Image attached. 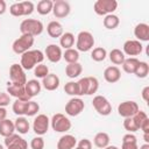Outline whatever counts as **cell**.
<instances>
[{"label": "cell", "mask_w": 149, "mask_h": 149, "mask_svg": "<svg viewBox=\"0 0 149 149\" xmlns=\"http://www.w3.org/2000/svg\"><path fill=\"white\" fill-rule=\"evenodd\" d=\"M44 59V55L41 50H28L27 52L21 55V62L20 65L23 70H31L37 64H41Z\"/></svg>", "instance_id": "cell-1"}, {"label": "cell", "mask_w": 149, "mask_h": 149, "mask_svg": "<svg viewBox=\"0 0 149 149\" xmlns=\"http://www.w3.org/2000/svg\"><path fill=\"white\" fill-rule=\"evenodd\" d=\"M43 23L40 20L35 19H26L20 24V31L22 35H29V36H37L42 34L43 31Z\"/></svg>", "instance_id": "cell-2"}, {"label": "cell", "mask_w": 149, "mask_h": 149, "mask_svg": "<svg viewBox=\"0 0 149 149\" xmlns=\"http://www.w3.org/2000/svg\"><path fill=\"white\" fill-rule=\"evenodd\" d=\"M78 92L80 95H92L99 88V81L95 77H84L77 81Z\"/></svg>", "instance_id": "cell-3"}, {"label": "cell", "mask_w": 149, "mask_h": 149, "mask_svg": "<svg viewBox=\"0 0 149 149\" xmlns=\"http://www.w3.org/2000/svg\"><path fill=\"white\" fill-rule=\"evenodd\" d=\"M118 8L116 0H97L93 5V9L98 15H108L113 14V12Z\"/></svg>", "instance_id": "cell-4"}, {"label": "cell", "mask_w": 149, "mask_h": 149, "mask_svg": "<svg viewBox=\"0 0 149 149\" xmlns=\"http://www.w3.org/2000/svg\"><path fill=\"white\" fill-rule=\"evenodd\" d=\"M50 123H51V128L57 133H65L71 128V121L62 113L54 114L50 120Z\"/></svg>", "instance_id": "cell-5"}, {"label": "cell", "mask_w": 149, "mask_h": 149, "mask_svg": "<svg viewBox=\"0 0 149 149\" xmlns=\"http://www.w3.org/2000/svg\"><path fill=\"white\" fill-rule=\"evenodd\" d=\"M34 44V37L29 36V35H21L19 38H16L13 42L12 49L15 54L17 55H22L24 52H27L28 50H30V48Z\"/></svg>", "instance_id": "cell-6"}, {"label": "cell", "mask_w": 149, "mask_h": 149, "mask_svg": "<svg viewBox=\"0 0 149 149\" xmlns=\"http://www.w3.org/2000/svg\"><path fill=\"white\" fill-rule=\"evenodd\" d=\"M94 45V37L90 31H80L77 36V42H76V47H77V51H83L86 52L88 50H91Z\"/></svg>", "instance_id": "cell-7"}, {"label": "cell", "mask_w": 149, "mask_h": 149, "mask_svg": "<svg viewBox=\"0 0 149 149\" xmlns=\"http://www.w3.org/2000/svg\"><path fill=\"white\" fill-rule=\"evenodd\" d=\"M92 105L100 115L106 116V115H109L112 112V105L107 100V98H105L104 95H95L92 100Z\"/></svg>", "instance_id": "cell-8"}, {"label": "cell", "mask_w": 149, "mask_h": 149, "mask_svg": "<svg viewBox=\"0 0 149 149\" xmlns=\"http://www.w3.org/2000/svg\"><path fill=\"white\" fill-rule=\"evenodd\" d=\"M9 78H10V83L14 84H20V85H26L27 83V77L24 73V70L22 69V66L20 64H12L9 68Z\"/></svg>", "instance_id": "cell-9"}, {"label": "cell", "mask_w": 149, "mask_h": 149, "mask_svg": "<svg viewBox=\"0 0 149 149\" xmlns=\"http://www.w3.org/2000/svg\"><path fill=\"white\" fill-rule=\"evenodd\" d=\"M85 104L80 98H71L65 105V113L69 116H77L84 111Z\"/></svg>", "instance_id": "cell-10"}, {"label": "cell", "mask_w": 149, "mask_h": 149, "mask_svg": "<svg viewBox=\"0 0 149 149\" xmlns=\"http://www.w3.org/2000/svg\"><path fill=\"white\" fill-rule=\"evenodd\" d=\"M49 123L50 120L45 114H38L33 122V130L38 135L42 136L44 134H47L48 129H49Z\"/></svg>", "instance_id": "cell-11"}, {"label": "cell", "mask_w": 149, "mask_h": 149, "mask_svg": "<svg viewBox=\"0 0 149 149\" xmlns=\"http://www.w3.org/2000/svg\"><path fill=\"white\" fill-rule=\"evenodd\" d=\"M7 93H9L10 97L16 98V100H22V101H29L30 98L28 97V94L26 93V88L24 85H20V84H14V83H9L7 85Z\"/></svg>", "instance_id": "cell-12"}, {"label": "cell", "mask_w": 149, "mask_h": 149, "mask_svg": "<svg viewBox=\"0 0 149 149\" xmlns=\"http://www.w3.org/2000/svg\"><path fill=\"white\" fill-rule=\"evenodd\" d=\"M139 109H140L139 105L133 100L123 101L118 106V113L122 118H132L133 115H135L137 113Z\"/></svg>", "instance_id": "cell-13"}, {"label": "cell", "mask_w": 149, "mask_h": 149, "mask_svg": "<svg viewBox=\"0 0 149 149\" xmlns=\"http://www.w3.org/2000/svg\"><path fill=\"white\" fill-rule=\"evenodd\" d=\"M5 146L7 149H27V141L17 134H13L8 137H5Z\"/></svg>", "instance_id": "cell-14"}, {"label": "cell", "mask_w": 149, "mask_h": 149, "mask_svg": "<svg viewBox=\"0 0 149 149\" xmlns=\"http://www.w3.org/2000/svg\"><path fill=\"white\" fill-rule=\"evenodd\" d=\"M70 3L65 0H57L54 2V6H52V13L55 15V17L57 19H63V17H66L69 14H70Z\"/></svg>", "instance_id": "cell-15"}, {"label": "cell", "mask_w": 149, "mask_h": 149, "mask_svg": "<svg viewBox=\"0 0 149 149\" xmlns=\"http://www.w3.org/2000/svg\"><path fill=\"white\" fill-rule=\"evenodd\" d=\"M143 45L137 40H128L123 43V54L128 56H137L142 52Z\"/></svg>", "instance_id": "cell-16"}, {"label": "cell", "mask_w": 149, "mask_h": 149, "mask_svg": "<svg viewBox=\"0 0 149 149\" xmlns=\"http://www.w3.org/2000/svg\"><path fill=\"white\" fill-rule=\"evenodd\" d=\"M47 58L51 62V63H57L61 61V58L63 57V52H62V49L61 47H58L57 44H49L47 48H45V51H44Z\"/></svg>", "instance_id": "cell-17"}, {"label": "cell", "mask_w": 149, "mask_h": 149, "mask_svg": "<svg viewBox=\"0 0 149 149\" xmlns=\"http://www.w3.org/2000/svg\"><path fill=\"white\" fill-rule=\"evenodd\" d=\"M104 78H105V80H106L107 83H111V84L116 83V81H119L120 78H121V71H120V69H119L118 66H115V65L108 66V68H106L105 71H104Z\"/></svg>", "instance_id": "cell-18"}, {"label": "cell", "mask_w": 149, "mask_h": 149, "mask_svg": "<svg viewBox=\"0 0 149 149\" xmlns=\"http://www.w3.org/2000/svg\"><path fill=\"white\" fill-rule=\"evenodd\" d=\"M42 85L47 91H55L59 86V78L55 73H49L42 79Z\"/></svg>", "instance_id": "cell-19"}, {"label": "cell", "mask_w": 149, "mask_h": 149, "mask_svg": "<svg viewBox=\"0 0 149 149\" xmlns=\"http://www.w3.org/2000/svg\"><path fill=\"white\" fill-rule=\"evenodd\" d=\"M77 144V140L73 135L65 134L62 137H59L57 142V149H73Z\"/></svg>", "instance_id": "cell-20"}, {"label": "cell", "mask_w": 149, "mask_h": 149, "mask_svg": "<svg viewBox=\"0 0 149 149\" xmlns=\"http://www.w3.org/2000/svg\"><path fill=\"white\" fill-rule=\"evenodd\" d=\"M134 35L137 41H149V26L147 23H139L134 28Z\"/></svg>", "instance_id": "cell-21"}, {"label": "cell", "mask_w": 149, "mask_h": 149, "mask_svg": "<svg viewBox=\"0 0 149 149\" xmlns=\"http://www.w3.org/2000/svg\"><path fill=\"white\" fill-rule=\"evenodd\" d=\"M24 88H26V93L28 94V97L31 99L34 97H36L40 92H41V84L38 83V80L36 79H30L24 85Z\"/></svg>", "instance_id": "cell-22"}, {"label": "cell", "mask_w": 149, "mask_h": 149, "mask_svg": "<svg viewBox=\"0 0 149 149\" xmlns=\"http://www.w3.org/2000/svg\"><path fill=\"white\" fill-rule=\"evenodd\" d=\"M47 33L49 34L50 37L57 38L63 35V26L58 21H51L47 26Z\"/></svg>", "instance_id": "cell-23"}, {"label": "cell", "mask_w": 149, "mask_h": 149, "mask_svg": "<svg viewBox=\"0 0 149 149\" xmlns=\"http://www.w3.org/2000/svg\"><path fill=\"white\" fill-rule=\"evenodd\" d=\"M14 130H15L14 122L10 121L9 119H5L0 122V135L1 136L8 137L14 134Z\"/></svg>", "instance_id": "cell-24"}, {"label": "cell", "mask_w": 149, "mask_h": 149, "mask_svg": "<svg viewBox=\"0 0 149 149\" xmlns=\"http://www.w3.org/2000/svg\"><path fill=\"white\" fill-rule=\"evenodd\" d=\"M81 71H83V66L78 62L77 63H70L65 66V74L71 79L79 77V74H81Z\"/></svg>", "instance_id": "cell-25"}, {"label": "cell", "mask_w": 149, "mask_h": 149, "mask_svg": "<svg viewBox=\"0 0 149 149\" xmlns=\"http://www.w3.org/2000/svg\"><path fill=\"white\" fill-rule=\"evenodd\" d=\"M121 149H139L137 139L134 134L128 133L122 137V146Z\"/></svg>", "instance_id": "cell-26"}, {"label": "cell", "mask_w": 149, "mask_h": 149, "mask_svg": "<svg viewBox=\"0 0 149 149\" xmlns=\"http://www.w3.org/2000/svg\"><path fill=\"white\" fill-rule=\"evenodd\" d=\"M93 142H94L95 147H98L100 149H104L107 146H109V135L105 132H100L94 136Z\"/></svg>", "instance_id": "cell-27"}, {"label": "cell", "mask_w": 149, "mask_h": 149, "mask_svg": "<svg viewBox=\"0 0 149 149\" xmlns=\"http://www.w3.org/2000/svg\"><path fill=\"white\" fill-rule=\"evenodd\" d=\"M14 126H15V130L19 132V134H27L29 132V128H30V125H29V121L24 118V116H19L15 122H14Z\"/></svg>", "instance_id": "cell-28"}, {"label": "cell", "mask_w": 149, "mask_h": 149, "mask_svg": "<svg viewBox=\"0 0 149 149\" xmlns=\"http://www.w3.org/2000/svg\"><path fill=\"white\" fill-rule=\"evenodd\" d=\"M140 61L136 58V57H129V58H126L122 63V68H123V71L127 72V73H134L137 65H139Z\"/></svg>", "instance_id": "cell-29"}, {"label": "cell", "mask_w": 149, "mask_h": 149, "mask_svg": "<svg viewBox=\"0 0 149 149\" xmlns=\"http://www.w3.org/2000/svg\"><path fill=\"white\" fill-rule=\"evenodd\" d=\"M59 44L65 50L72 48L74 44V35L72 33H63V35L59 37Z\"/></svg>", "instance_id": "cell-30"}, {"label": "cell", "mask_w": 149, "mask_h": 149, "mask_svg": "<svg viewBox=\"0 0 149 149\" xmlns=\"http://www.w3.org/2000/svg\"><path fill=\"white\" fill-rule=\"evenodd\" d=\"M54 2L51 0H41L37 3V13L41 15H48L50 12H52Z\"/></svg>", "instance_id": "cell-31"}, {"label": "cell", "mask_w": 149, "mask_h": 149, "mask_svg": "<svg viewBox=\"0 0 149 149\" xmlns=\"http://www.w3.org/2000/svg\"><path fill=\"white\" fill-rule=\"evenodd\" d=\"M102 23H104V27L107 29H115L120 23V19L114 14H108L104 17Z\"/></svg>", "instance_id": "cell-32"}, {"label": "cell", "mask_w": 149, "mask_h": 149, "mask_svg": "<svg viewBox=\"0 0 149 149\" xmlns=\"http://www.w3.org/2000/svg\"><path fill=\"white\" fill-rule=\"evenodd\" d=\"M109 59L113 64L115 65H120L123 63V61L126 59L125 54L120 50V49H112L109 52Z\"/></svg>", "instance_id": "cell-33"}, {"label": "cell", "mask_w": 149, "mask_h": 149, "mask_svg": "<svg viewBox=\"0 0 149 149\" xmlns=\"http://www.w3.org/2000/svg\"><path fill=\"white\" fill-rule=\"evenodd\" d=\"M9 13L13 15V16H27V13H26V9H24V6H23V2H15L13 3L10 7H9Z\"/></svg>", "instance_id": "cell-34"}, {"label": "cell", "mask_w": 149, "mask_h": 149, "mask_svg": "<svg viewBox=\"0 0 149 149\" xmlns=\"http://www.w3.org/2000/svg\"><path fill=\"white\" fill-rule=\"evenodd\" d=\"M63 58L68 62V64L70 63H77L78 59H79V52L77 51V49H66L64 52H63Z\"/></svg>", "instance_id": "cell-35"}, {"label": "cell", "mask_w": 149, "mask_h": 149, "mask_svg": "<svg viewBox=\"0 0 149 149\" xmlns=\"http://www.w3.org/2000/svg\"><path fill=\"white\" fill-rule=\"evenodd\" d=\"M107 56V51L105 48L102 47H98V48H94L91 52V58L95 62H102Z\"/></svg>", "instance_id": "cell-36"}, {"label": "cell", "mask_w": 149, "mask_h": 149, "mask_svg": "<svg viewBox=\"0 0 149 149\" xmlns=\"http://www.w3.org/2000/svg\"><path fill=\"white\" fill-rule=\"evenodd\" d=\"M148 73H149L148 63L147 62H140L137 68H136V70H135V72H134V74L136 77H139V78H146L148 76Z\"/></svg>", "instance_id": "cell-37"}, {"label": "cell", "mask_w": 149, "mask_h": 149, "mask_svg": "<svg viewBox=\"0 0 149 149\" xmlns=\"http://www.w3.org/2000/svg\"><path fill=\"white\" fill-rule=\"evenodd\" d=\"M38 111H40V105L36 101H33V100L27 101L24 115H27V116H34L35 114H37Z\"/></svg>", "instance_id": "cell-38"}, {"label": "cell", "mask_w": 149, "mask_h": 149, "mask_svg": "<svg viewBox=\"0 0 149 149\" xmlns=\"http://www.w3.org/2000/svg\"><path fill=\"white\" fill-rule=\"evenodd\" d=\"M64 91H65V93L69 94V95H72V97H79L77 81H69V83H66L65 86H64Z\"/></svg>", "instance_id": "cell-39"}, {"label": "cell", "mask_w": 149, "mask_h": 149, "mask_svg": "<svg viewBox=\"0 0 149 149\" xmlns=\"http://www.w3.org/2000/svg\"><path fill=\"white\" fill-rule=\"evenodd\" d=\"M26 105H27V101H22V100H15L13 102V112L21 116V115H24V112H26Z\"/></svg>", "instance_id": "cell-40"}, {"label": "cell", "mask_w": 149, "mask_h": 149, "mask_svg": "<svg viewBox=\"0 0 149 149\" xmlns=\"http://www.w3.org/2000/svg\"><path fill=\"white\" fill-rule=\"evenodd\" d=\"M34 74L37 77V78H44L45 76H48L49 74V68L47 66V65H44V64H37L36 66H35V69H34Z\"/></svg>", "instance_id": "cell-41"}, {"label": "cell", "mask_w": 149, "mask_h": 149, "mask_svg": "<svg viewBox=\"0 0 149 149\" xmlns=\"http://www.w3.org/2000/svg\"><path fill=\"white\" fill-rule=\"evenodd\" d=\"M133 118V120H134V122H135V125L137 126V128L140 129L141 128V126H142V123L147 120V119H149L148 118V115L146 114V112H143V111H137V113L135 114V115H133L132 116Z\"/></svg>", "instance_id": "cell-42"}, {"label": "cell", "mask_w": 149, "mask_h": 149, "mask_svg": "<svg viewBox=\"0 0 149 149\" xmlns=\"http://www.w3.org/2000/svg\"><path fill=\"white\" fill-rule=\"evenodd\" d=\"M123 127L126 130H128L129 133H134L136 130H139L137 126L135 125L133 118H125V121H123Z\"/></svg>", "instance_id": "cell-43"}, {"label": "cell", "mask_w": 149, "mask_h": 149, "mask_svg": "<svg viewBox=\"0 0 149 149\" xmlns=\"http://www.w3.org/2000/svg\"><path fill=\"white\" fill-rule=\"evenodd\" d=\"M30 148L31 149H43L44 148V140L42 136H36L31 139L30 141Z\"/></svg>", "instance_id": "cell-44"}, {"label": "cell", "mask_w": 149, "mask_h": 149, "mask_svg": "<svg viewBox=\"0 0 149 149\" xmlns=\"http://www.w3.org/2000/svg\"><path fill=\"white\" fill-rule=\"evenodd\" d=\"M10 102V95L6 92H0V107H6Z\"/></svg>", "instance_id": "cell-45"}, {"label": "cell", "mask_w": 149, "mask_h": 149, "mask_svg": "<svg viewBox=\"0 0 149 149\" xmlns=\"http://www.w3.org/2000/svg\"><path fill=\"white\" fill-rule=\"evenodd\" d=\"M78 148H80V149H92V142L87 139H83L78 142Z\"/></svg>", "instance_id": "cell-46"}, {"label": "cell", "mask_w": 149, "mask_h": 149, "mask_svg": "<svg viewBox=\"0 0 149 149\" xmlns=\"http://www.w3.org/2000/svg\"><path fill=\"white\" fill-rule=\"evenodd\" d=\"M142 98L146 102L149 101V86H146L143 90H142Z\"/></svg>", "instance_id": "cell-47"}, {"label": "cell", "mask_w": 149, "mask_h": 149, "mask_svg": "<svg viewBox=\"0 0 149 149\" xmlns=\"http://www.w3.org/2000/svg\"><path fill=\"white\" fill-rule=\"evenodd\" d=\"M140 129H142V130H143V133L149 134V119H147V120L142 123V126H141V128H140Z\"/></svg>", "instance_id": "cell-48"}, {"label": "cell", "mask_w": 149, "mask_h": 149, "mask_svg": "<svg viewBox=\"0 0 149 149\" xmlns=\"http://www.w3.org/2000/svg\"><path fill=\"white\" fill-rule=\"evenodd\" d=\"M6 116H7V111H6V108H5V107H0V122H1L2 120H5Z\"/></svg>", "instance_id": "cell-49"}, {"label": "cell", "mask_w": 149, "mask_h": 149, "mask_svg": "<svg viewBox=\"0 0 149 149\" xmlns=\"http://www.w3.org/2000/svg\"><path fill=\"white\" fill-rule=\"evenodd\" d=\"M6 8H7L6 1H3V0H0V15H2V14L6 12Z\"/></svg>", "instance_id": "cell-50"}, {"label": "cell", "mask_w": 149, "mask_h": 149, "mask_svg": "<svg viewBox=\"0 0 149 149\" xmlns=\"http://www.w3.org/2000/svg\"><path fill=\"white\" fill-rule=\"evenodd\" d=\"M143 137H144V141H146V143H149V134H147V133H144V135H143Z\"/></svg>", "instance_id": "cell-51"}, {"label": "cell", "mask_w": 149, "mask_h": 149, "mask_svg": "<svg viewBox=\"0 0 149 149\" xmlns=\"http://www.w3.org/2000/svg\"><path fill=\"white\" fill-rule=\"evenodd\" d=\"M140 149H149V143H144L143 146L140 147Z\"/></svg>", "instance_id": "cell-52"}, {"label": "cell", "mask_w": 149, "mask_h": 149, "mask_svg": "<svg viewBox=\"0 0 149 149\" xmlns=\"http://www.w3.org/2000/svg\"><path fill=\"white\" fill-rule=\"evenodd\" d=\"M104 149H119L118 147H115V146H107L106 148H104Z\"/></svg>", "instance_id": "cell-53"}, {"label": "cell", "mask_w": 149, "mask_h": 149, "mask_svg": "<svg viewBox=\"0 0 149 149\" xmlns=\"http://www.w3.org/2000/svg\"><path fill=\"white\" fill-rule=\"evenodd\" d=\"M0 149H3V147H2V144H0Z\"/></svg>", "instance_id": "cell-54"}, {"label": "cell", "mask_w": 149, "mask_h": 149, "mask_svg": "<svg viewBox=\"0 0 149 149\" xmlns=\"http://www.w3.org/2000/svg\"><path fill=\"white\" fill-rule=\"evenodd\" d=\"M76 149H80V148H78V147H77V148H76Z\"/></svg>", "instance_id": "cell-55"}]
</instances>
